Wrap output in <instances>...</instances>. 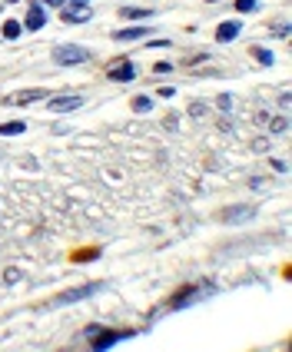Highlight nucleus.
Returning <instances> with one entry per match:
<instances>
[{"mask_svg":"<svg viewBox=\"0 0 292 352\" xmlns=\"http://www.w3.org/2000/svg\"><path fill=\"white\" fill-rule=\"evenodd\" d=\"M0 133H4V136H20V133H24V123H4Z\"/></svg>","mask_w":292,"mask_h":352,"instance_id":"obj_10","label":"nucleus"},{"mask_svg":"<svg viewBox=\"0 0 292 352\" xmlns=\"http://www.w3.org/2000/svg\"><path fill=\"white\" fill-rule=\"evenodd\" d=\"M123 17L136 20V17H153V10H123Z\"/></svg>","mask_w":292,"mask_h":352,"instance_id":"obj_12","label":"nucleus"},{"mask_svg":"<svg viewBox=\"0 0 292 352\" xmlns=\"http://www.w3.org/2000/svg\"><path fill=\"white\" fill-rule=\"evenodd\" d=\"M239 30H242V24H239V20H226V24H219L216 40H219V44H229V40H233Z\"/></svg>","mask_w":292,"mask_h":352,"instance_id":"obj_4","label":"nucleus"},{"mask_svg":"<svg viewBox=\"0 0 292 352\" xmlns=\"http://www.w3.org/2000/svg\"><path fill=\"white\" fill-rule=\"evenodd\" d=\"M236 10H242V13H246V10H256V0H236Z\"/></svg>","mask_w":292,"mask_h":352,"instance_id":"obj_14","label":"nucleus"},{"mask_svg":"<svg viewBox=\"0 0 292 352\" xmlns=\"http://www.w3.org/2000/svg\"><path fill=\"white\" fill-rule=\"evenodd\" d=\"M83 60H87V50H80V47H57L53 50V63H60V67H76Z\"/></svg>","mask_w":292,"mask_h":352,"instance_id":"obj_2","label":"nucleus"},{"mask_svg":"<svg viewBox=\"0 0 292 352\" xmlns=\"http://www.w3.org/2000/svg\"><path fill=\"white\" fill-rule=\"evenodd\" d=\"M150 107H153V103L146 100V96H140V100H136V110H143V113H146V110H150Z\"/></svg>","mask_w":292,"mask_h":352,"instance_id":"obj_16","label":"nucleus"},{"mask_svg":"<svg viewBox=\"0 0 292 352\" xmlns=\"http://www.w3.org/2000/svg\"><path fill=\"white\" fill-rule=\"evenodd\" d=\"M133 76H136V67H133V63H123V67L110 70V80H133Z\"/></svg>","mask_w":292,"mask_h":352,"instance_id":"obj_6","label":"nucleus"},{"mask_svg":"<svg viewBox=\"0 0 292 352\" xmlns=\"http://www.w3.org/2000/svg\"><path fill=\"white\" fill-rule=\"evenodd\" d=\"M70 4H76V7H87V0H70Z\"/></svg>","mask_w":292,"mask_h":352,"instance_id":"obj_18","label":"nucleus"},{"mask_svg":"<svg viewBox=\"0 0 292 352\" xmlns=\"http://www.w3.org/2000/svg\"><path fill=\"white\" fill-rule=\"evenodd\" d=\"M64 20H70V24H80V20H90V10H83V13H67Z\"/></svg>","mask_w":292,"mask_h":352,"instance_id":"obj_13","label":"nucleus"},{"mask_svg":"<svg viewBox=\"0 0 292 352\" xmlns=\"http://www.w3.org/2000/svg\"><path fill=\"white\" fill-rule=\"evenodd\" d=\"M249 216H253V206H236V209H226V213H222V220L233 223V220H249Z\"/></svg>","mask_w":292,"mask_h":352,"instance_id":"obj_7","label":"nucleus"},{"mask_svg":"<svg viewBox=\"0 0 292 352\" xmlns=\"http://www.w3.org/2000/svg\"><path fill=\"white\" fill-rule=\"evenodd\" d=\"M136 37H146V30L136 27V30H120V33H116V40H136Z\"/></svg>","mask_w":292,"mask_h":352,"instance_id":"obj_11","label":"nucleus"},{"mask_svg":"<svg viewBox=\"0 0 292 352\" xmlns=\"http://www.w3.org/2000/svg\"><path fill=\"white\" fill-rule=\"evenodd\" d=\"M44 4H47V7H60V4H64V0H44Z\"/></svg>","mask_w":292,"mask_h":352,"instance_id":"obj_17","label":"nucleus"},{"mask_svg":"<svg viewBox=\"0 0 292 352\" xmlns=\"http://www.w3.org/2000/svg\"><path fill=\"white\" fill-rule=\"evenodd\" d=\"M80 96H57V100H50V110L53 113H67V110H76L80 107Z\"/></svg>","mask_w":292,"mask_h":352,"instance_id":"obj_5","label":"nucleus"},{"mask_svg":"<svg viewBox=\"0 0 292 352\" xmlns=\"http://www.w3.org/2000/svg\"><path fill=\"white\" fill-rule=\"evenodd\" d=\"M7 4H17V0H7Z\"/></svg>","mask_w":292,"mask_h":352,"instance_id":"obj_19","label":"nucleus"},{"mask_svg":"<svg viewBox=\"0 0 292 352\" xmlns=\"http://www.w3.org/2000/svg\"><path fill=\"white\" fill-rule=\"evenodd\" d=\"M4 37L7 40H17L20 37V24H17V20H4Z\"/></svg>","mask_w":292,"mask_h":352,"instance_id":"obj_9","label":"nucleus"},{"mask_svg":"<svg viewBox=\"0 0 292 352\" xmlns=\"http://www.w3.org/2000/svg\"><path fill=\"white\" fill-rule=\"evenodd\" d=\"M103 289V283H90V286H80V289H70V292H60L50 306H70V302H80V299H90Z\"/></svg>","mask_w":292,"mask_h":352,"instance_id":"obj_1","label":"nucleus"},{"mask_svg":"<svg viewBox=\"0 0 292 352\" xmlns=\"http://www.w3.org/2000/svg\"><path fill=\"white\" fill-rule=\"evenodd\" d=\"M44 90H30V93H20V96H13V103H33V100H44Z\"/></svg>","mask_w":292,"mask_h":352,"instance_id":"obj_8","label":"nucleus"},{"mask_svg":"<svg viewBox=\"0 0 292 352\" xmlns=\"http://www.w3.org/2000/svg\"><path fill=\"white\" fill-rule=\"evenodd\" d=\"M44 24H47L44 7H40V4H33V7H30V13H27V20H24V27H27V30H40Z\"/></svg>","mask_w":292,"mask_h":352,"instance_id":"obj_3","label":"nucleus"},{"mask_svg":"<svg viewBox=\"0 0 292 352\" xmlns=\"http://www.w3.org/2000/svg\"><path fill=\"white\" fill-rule=\"evenodd\" d=\"M256 57H259L262 63H273V53H269V50H256Z\"/></svg>","mask_w":292,"mask_h":352,"instance_id":"obj_15","label":"nucleus"}]
</instances>
